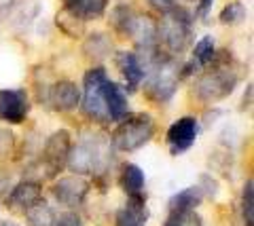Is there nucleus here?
<instances>
[{"label": "nucleus", "mask_w": 254, "mask_h": 226, "mask_svg": "<svg viewBox=\"0 0 254 226\" xmlns=\"http://www.w3.org/2000/svg\"><path fill=\"white\" fill-rule=\"evenodd\" d=\"M222 55H214V59L210 61L212 68L208 72H203L195 83V95L201 102L214 104L218 99H225L227 95H231L237 81H240V74H237V66L231 59L227 51H220Z\"/></svg>", "instance_id": "1"}, {"label": "nucleus", "mask_w": 254, "mask_h": 226, "mask_svg": "<svg viewBox=\"0 0 254 226\" xmlns=\"http://www.w3.org/2000/svg\"><path fill=\"white\" fill-rule=\"evenodd\" d=\"M190 36H193V19H190V13L182 6L163 13L161 19L157 21V43H161L172 57L187 49Z\"/></svg>", "instance_id": "2"}, {"label": "nucleus", "mask_w": 254, "mask_h": 226, "mask_svg": "<svg viewBox=\"0 0 254 226\" xmlns=\"http://www.w3.org/2000/svg\"><path fill=\"white\" fill-rule=\"evenodd\" d=\"M66 163L74 174H100L113 163L110 154V144L104 137H89L83 139L81 144L70 148Z\"/></svg>", "instance_id": "3"}, {"label": "nucleus", "mask_w": 254, "mask_h": 226, "mask_svg": "<svg viewBox=\"0 0 254 226\" xmlns=\"http://www.w3.org/2000/svg\"><path fill=\"white\" fill-rule=\"evenodd\" d=\"M155 134V123L150 114H129L113 134V144L123 152L138 150Z\"/></svg>", "instance_id": "4"}, {"label": "nucleus", "mask_w": 254, "mask_h": 226, "mask_svg": "<svg viewBox=\"0 0 254 226\" xmlns=\"http://www.w3.org/2000/svg\"><path fill=\"white\" fill-rule=\"evenodd\" d=\"M108 81V74L104 68H91L85 74L83 81V112L89 116L91 121L98 123H108V112H106V104H104V85Z\"/></svg>", "instance_id": "5"}, {"label": "nucleus", "mask_w": 254, "mask_h": 226, "mask_svg": "<svg viewBox=\"0 0 254 226\" xmlns=\"http://www.w3.org/2000/svg\"><path fill=\"white\" fill-rule=\"evenodd\" d=\"M30 102L23 89H2L0 91V121L17 125L28 116Z\"/></svg>", "instance_id": "6"}, {"label": "nucleus", "mask_w": 254, "mask_h": 226, "mask_svg": "<svg viewBox=\"0 0 254 226\" xmlns=\"http://www.w3.org/2000/svg\"><path fill=\"white\" fill-rule=\"evenodd\" d=\"M197 131H199V125H197L193 116H182L176 123H172V127L168 129V144L172 152L180 154L189 150L197 139Z\"/></svg>", "instance_id": "7"}, {"label": "nucleus", "mask_w": 254, "mask_h": 226, "mask_svg": "<svg viewBox=\"0 0 254 226\" xmlns=\"http://www.w3.org/2000/svg\"><path fill=\"white\" fill-rule=\"evenodd\" d=\"M87 190H89V184H87L83 178H78V176L62 178V180L55 182V186H53L55 199H58L62 205H68V207L81 205Z\"/></svg>", "instance_id": "8"}, {"label": "nucleus", "mask_w": 254, "mask_h": 226, "mask_svg": "<svg viewBox=\"0 0 254 226\" xmlns=\"http://www.w3.org/2000/svg\"><path fill=\"white\" fill-rule=\"evenodd\" d=\"M70 134L66 129H60L47 139L45 144V163L49 165L51 174H55L58 169H62V165L66 163L68 159V152H70Z\"/></svg>", "instance_id": "9"}, {"label": "nucleus", "mask_w": 254, "mask_h": 226, "mask_svg": "<svg viewBox=\"0 0 254 226\" xmlns=\"http://www.w3.org/2000/svg\"><path fill=\"white\" fill-rule=\"evenodd\" d=\"M125 36H129L131 41L140 46V51L157 46V21L153 17H148V15L136 13Z\"/></svg>", "instance_id": "10"}, {"label": "nucleus", "mask_w": 254, "mask_h": 226, "mask_svg": "<svg viewBox=\"0 0 254 226\" xmlns=\"http://www.w3.org/2000/svg\"><path fill=\"white\" fill-rule=\"evenodd\" d=\"M49 102L60 112L74 110L81 104V89L72 81H58L49 91Z\"/></svg>", "instance_id": "11"}, {"label": "nucleus", "mask_w": 254, "mask_h": 226, "mask_svg": "<svg viewBox=\"0 0 254 226\" xmlns=\"http://www.w3.org/2000/svg\"><path fill=\"white\" fill-rule=\"evenodd\" d=\"M146 220H148L146 194L129 197L127 203L117 214V226H144Z\"/></svg>", "instance_id": "12"}, {"label": "nucleus", "mask_w": 254, "mask_h": 226, "mask_svg": "<svg viewBox=\"0 0 254 226\" xmlns=\"http://www.w3.org/2000/svg\"><path fill=\"white\" fill-rule=\"evenodd\" d=\"M104 104H106V112L110 121L121 123L123 119L129 116V106H127V95L123 87H119L110 79L104 85Z\"/></svg>", "instance_id": "13"}, {"label": "nucleus", "mask_w": 254, "mask_h": 226, "mask_svg": "<svg viewBox=\"0 0 254 226\" xmlns=\"http://www.w3.org/2000/svg\"><path fill=\"white\" fill-rule=\"evenodd\" d=\"M106 6H108V0H64V11L81 21L102 17Z\"/></svg>", "instance_id": "14"}, {"label": "nucleus", "mask_w": 254, "mask_h": 226, "mask_svg": "<svg viewBox=\"0 0 254 226\" xmlns=\"http://www.w3.org/2000/svg\"><path fill=\"white\" fill-rule=\"evenodd\" d=\"M117 66L123 72L129 89L140 87V83L144 81V68H142L136 53L133 51H119L117 53Z\"/></svg>", "instance_id": "15"}, {"label": "nucleus", "mask_w": 254, "mask_h": 226, "mask_svg": "<svg viewBox=\"0 0 254 226\" xmlns=\"http://www.w3.org/2000/svg\"><path fill=\"white\" fill-rule=\"evenodd\" d=\"M38 201H41V186L34 182H21L9 194V203L13 207H21L23 212L34 203H38Z\"/></svg>", "instance_id": "16"}, {"label": "nucleus", "mask_w": 254, "mask_h": 226, "mask_svg": "<svg viewBox=\"0 0 254 226\" xmlns=\"http://www.w3.org/2000/svg\"><path fill=\"white\" fill-rule=\"evenodd\" d=\"M203 201L201 186H189V188L176 192L170 199V212H185V209H195Z\"/></svg>", "instance_id": "17"}, {"label": "nucleus", "mask_w": 254, "mask_h": 226, "mask_svg": "<svg viewBox=\"0 0 254 226\" xmlns=\"http://www.w3.org/2000/svg\"><path fill=\"white\" fill-rule=\"evenodd\" d=\"M121 184L123 190L129 194V197H138V194H144V171L133 163H127L123 167V176H121Z\"/></svg>", "instance_id": "18"}, {"label": "nucleus", "mask_w": 254, "mask_h": 226, "mask_svg": "<svg viewBox=\"0 0 254 226\" xmlns=\"http://www.w3.org/2000/svg\"><path fill=\"white\" fill-rule=\"evenodd\" d=\"M110 49H113V45H110L106 34H91L83 45V51L91 59H104L110 53Z\"/></svg>", "instance_id": "19"}, {"label": "nucleus", "mask_w": 254, "mask_h": 226, "mask_svg": "<svg viewBox=\"0 0 254 226\" xmlns=\"http://www.w3.org/2000/svg\"><path fill=\"white\" fill-rule=\"evenodd\" d=\"M26 218H28V226H53L55 224V216L51 212V207L43 203V201L28 207Z\"/></svg>", "instance_id": "20"}, {"label": "nucleus", "mask_w": 254, "mask_h": 226, "mask_svg": "<svg viewBox=\"0 0 254 226\" xmlns=\"http://www.w3.org/2000/svg\"><path fill=\"white\" fill-rule=\"evenodd\" d=\"M133 15H136V11H133L129 4H117L113 9V13H110V23H113V28L119 34L125 36L127 30H129V23L133 19Z\"/></svg>", "instance_id": "21"}, {"label": "nucleus", "mask_w": 254, "mask_h": 226, "mask_svg": "<svg viewBox=\"0 0 254 226\" xmlns=\"http://www.w3.org/2000/svg\"><path fill=\"white\" fill-rule=\"evenodd\" d=\"M214 55H216L214 38L212 36H203L201 41L195 45V49H193V61L199 68H205V66H210V61L214 59Z\"/></svg>", "instance_id": "22"}, {"label": "nucleus", "mask_w": 254, "mask_h": 226, "mask_svg": "<svg viewBox=\"0 0 254 226\" xmlns=\"http://www.w3.org/2000/svg\"><path fill=\"white\" fill-rule=\"evenodd\" d=\"M246 17H248V11H246V4L244 2H229L225 9L220 11V23H225V26H235V23H242Z\"/></svg>", "instance_id": "23"}, {"label": "nucleus", "mask_w": 254, "mask_h": 226, "mask_svg": "<svg viewBox=\"0 0 254 226\" xmlns=\"http://www.w3.org/2000/svg\"><path fill=\"white\" fill-rule=\"evenodd\" d=\"M163 226H203V224L195 209H185V212H170Z\"/></svg>", "instance_id": "24"}, {"label": "nucleus", "mask_w": 254, "mask_h": 226, "mask_svg": "<svg viewBox=\"0 0 254 226\" xmlns=\"http://www.w3.org/2000/svg\"><path fill=\"white\" fill-rule=\"evenodd\" d=\"M242 212H244V224L252 226L254 224V188H252V180H248L246 186H244Z\"/></svg>", "instance_id": "25"}, {"label": "nucleus", "mask_w": 254, "mask_h": 226, "mask_svg": "<svg viewBox=\"0 0 254 226\" xmlns=\"http://www.w3.org/2000/svg\"><path fill=\"white\" fill-rule=\"evenodd\" d=\"M53 226H83V222H81V218H78L76 214L66 212V214H62L58 220H55Z\"/></svg>", "instance_id": "26"}, {"label": "nucleus", "mask_w": 254, "mask_h": 226, "mask_svg": "<svg viewBox=\"0 0 254 226\" xmlns=\"http://www.w3.org/2000/svg\"><path fill=\"white\" fill-rule=\"evenodd\" d=\"M148 4L157 11H161V15H163V13H170V11L176 9L178 0H148Z\"/></svg>", "instance_id": "27"}, {"label": "nucleus", "mask_w": 254, "mask_h": 226, "mask_svg": "<svg viewBox=\"0 0 254 226\" xmlns=\"http://www.w3.org/2000/svg\"><path fill=\"white\" fill-rule=\"evenodd\" d=\"M212 4H214V0H199V2H197V9H195V15L197 17H205V15L210 13Z\"/></svg>", "instance_id": "28"}, {"label": "nucleus", "mask_w": 254, "mask_h": 226, "mask_svg": "<svg viewBox=\"0 0 254 226\" xmlns=\"http://www.w3.org/2000/svg\"><path fill=\"white\" fill-rule=\"evenodd\" d=\"M250 97H252V85H248V95H244V108L250 106Z\"/></svg>", "instance_id": "29"}, {"label": "nucleus", "mask_w": 254, "mask_h": 226, "mask_svg": "<svg viewBox=\"0 0 254 226\" xmlns=\"http://www.w3.org/2000/svg\"><path fill=\"white\" fill-rule=\"evenodd\" d=\"M0 226H19L17 222H11V220H2L0 222Z\"/></svg>", "instance_id": "30"}]
</instances>
